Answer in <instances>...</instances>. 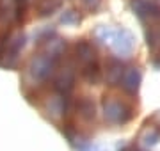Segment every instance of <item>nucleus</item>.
Listing matches in <instances>:
<instances>
[{"mask_svg": "<svg viewBox=\"0 0 160 151\" xmlns=\"http://www.w3.org/2000/svg\"><path fill=\"white\" fill-rule=\"evenodd\" d=\"M80 75L86 82L89 84H98L100 78H102V70H100V64H98V59L96 61H92V62H87L82 66V70H80Z\"/></svg>", "mask_w": 160, "mask_h": 151, "instance_id": "obj_7", "label": "nucleus"}, {"mask_svg": "<svg viewBox=\"0 0 160 151\" xmlns=\"http://www.w3.org/2000/svg\"><path fill=\"white\" fill-rule=\"evenodd\" d=\"M75 110L78 114L84 121H91L94 119L96 116V112H94V103H92L91 98H87V96H82L75 101Z\"/></svg>", "mask_w": 160, "mask_h": 151, "instance_id": "obj_6", "label": "nucleus"}, {"mask_svg": "<svg viewBox=\"0 0 160 151\" xmlns=\"http://www.w3.org/2000/svg\"><path fill=\"white\" fill-rule=\"evenodd\" d=\"M139 84H141V73H139V70L137 68H126L125 73H123V78L119 82V85L128 94H135L139 89Z\"/></svg>", "mask_w": 160, "mask_h": 151, "instance_id": "obj_2", "label": "nucleus"}, {"mask_svg": "<svg viewBox=\"0 0 160 151\" xmlns=\"http://www.w3.org/2000/svg\"><path fill=\"white\" fill-rule=\"evenodd\" d=\"M61 6V0H39L38 2V12L39 16H48Z\"/></svg>", "mask_w": 160, "mask_h": 151, "instance_id": "obj_9", "label": "nucleus"}, {"mask_svg": "<svg viewBox=\"0 0 160 151\" xmlns=\"http://www.w3.org/2000/svg\"><path fill=\"white\" fill-rule=\"evenodd\" d=\"M103 116L110 124H126L133 117V109L121 100L105 98L103 100Z\"/></svg>", "mask_w": 160, "mask_h": 151, "instance_id": "obj_1", "label": "nucleus"}, {"mask_svg": "<svg viewBox=\"0 0 160 151\" xmlns=\"http://www.w3.org/2000/svg\"><path fill=\"white\" fill-rule=\"evenodd\" d=\"M75 59L80 62V66H84L87 62H92L96 61V50L91 43L87 41H78L75 45Z\"/></svg>", "mask_w": 160, "mask_h": 151, "instance_id": "obj_3", "label": "nucleus"}, {"mask_svg": "<svg viewBox=\"0 0 160 151\" xmlns=\"http://www.w3.org/2000/svg\"><path fill=\"white\" fill-rule=\"evenodd\" d=\"M110 45L119 53H128L133 46V37L126 30H118V32L110 36Z\"/></svg>", "mask_w": 160, "mask_h": 151, "instance_id": "obj_4", "label": "nucleus"}, {"mask_svg": "<svg viewBox=\"0 0 160 151\" xmlns=\"http://www.w3.org/2000/svg\"><path fill=\"white\" fill-rule=\"evenodd\" d=\"M141 140H142L144 146H155L160 140V128L148 126L141 135Z\"/></svg>", "mask_w": 160, "mask_h": 151, "instance_id": "obj_8", "label": "nucleus"}, {"mask_svg": "<svg viewBox=\"0 0 160 151\" xmlns=\"http://www.w3.org/2000/svg\"><path fill=\"white\" fill-rule=\"evenodd\" d=\"M123 73H125V68H123L121 61L110 59L109 64H107V71H105V80L109 82L110 85H119L121 78H123Z\"/></svg>", "mask_w": 160, "mask_h": 151, "instance_id": "obj_5", "label": "nucleus"}]
</instances>
